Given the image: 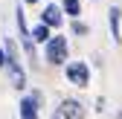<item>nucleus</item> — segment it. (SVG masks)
Returning <instances> with one entry per match:
<instances>
[{
	"label": "nucleus",
	"mask_w": 122,
	"mask_h": 119,
	"mask_svg": "<svg viewBox=\"0 0 122 119\" xmlns=\"http://www.w3.org/2000/svg\"><path fill=\"white\" fill-rule=\"evenodd\" d=\"M61 12H64V18L76 20L81 15V0H61Z\"/></svg>",
	"instance_id": "nucleus-9"
},
{
	"label": "nucleus",
	"mask_w": 122,
	"mask_h": 119,
	"mask_svg": "<svg viewBox=\"0 0 122 119\" xmlns=\"http://www.w3.org/2000/svg\"><path fill=\"white\" fill-rule=\"evenodd\" d=\"M52 119H61V116H58V113H52Z\"/></svg>",
	"instance_id": "nucleus-13"
},
{
	"label": "nucleus",
	"mask_w": 122,
	"mask_h": 119,
	"mask_svg": "<svg viewBox=\"0 0 122 119\" xmlns=\"http://www.w3.org/2000/svg\"><path fill=\"white\" fill-rule=\"evenodd\" d=\"M18 108H20V119H38V110H41V108L35 105L32 96H23Z\"/></svg>",
	"instance_id": "nucleus-7"
},
{
	"label": "nucleus",
	"mask_w": 122,
	"mask_h": 119,
	"mask_svg": "<svg viewBox=\"0 0 122 119\" xmlns=\"http://www.w3.org/2000/svg\"><path fill=\"white\" fill-rule=\"evenodd\" d=\"M41 23L50 26V29H61L64 26V12H61V6L58 3H47L41 9Z\"/></svg>",
	"instance_id": "nucleus-5"
},
{
	"label": "nucleus",
	"mask_w": 122,
	"mask_h": 119,
	"mask_svg": "<svg viewBox=\"0 0 122 119\" xmlns=\"http://www.w3.org/2000/svg\"><path fill=\"white\" fill-rule=\"evenodd\" d=\"M44 58H47V64H52V67H64V64L70 61V44H67V35L52 32L50 41L44 44Z\"/></svg>",
	"instance_id": "nucleus-1"
},
{
	"label": "nucleus",
	"mask_w": 122,
	"mask_h": 119,
	"mask_svg": "<svg viewBox=\"0 0 122 119\" xmlns=\"http://www.w3.org/2000/svg\"><path fill=\"white\" fill-rule=\"evenodd\" d=\"M50 35H52V29H50V26H44V23H35L32 29H29V38H32V44H41V47L50 41Z\"/></svg>",
	"instance_id": "nucleus-8"
},
{
	"label": "nucleus",
	"mask_w": 122,
	"mask_h": 119,
	"mask_svg": "<svg viewBox=\"0 0 122 119\" xmlns=\"http://www.w3.org/2000/svg\"><path fill=\"white\" fill-rule=\"evenodd\" d=\"M108 29H111L113 44H122V9L119 6H111L108 9Z\"/></svg>",
	"instance_id": "nucleus-6"
},
{
	"label": "nucleus",
	"mask_w": 122,
	"mask_h": 119,
	"mask_svg": "<svg viewBox=\"0 0 122 119\" xmlns=\"http://www.w3.org/2000/svg\"><path fill=\"white\" fill-rule=\"evenodd\" d=\"M70 29H73V35H79V38H84V35H90V26H87L84 20H79V18L73 20V26H70Z\"/></svg>",
	"instance_id": "nucleus-10"
},
{
	"label": "nucleus",
	"mask_w": 122,
	"mask_h": 119,
	"mask_svg": "<svg viewBox=\"0 0 122 119\" xmlns=\"http://www.w3.org/2000/svg\"><path fill=\"white\" fill-rule=\"evenodd\" d=\"M55 113L61 119H84L87 116V108L81 105L79 99H61V105L55 108Z\"/></svg>",
	"instance_id": "nucleus-4"
},
{
	"label": "nucleus",
	"mask_w": 122,
	"mask_h": 119,
	"mask_svg": "<svg viewBox=\"0 0 122 119\" xmlns=\"http://www.w3.org/2000/svg\"><path fill=\"white\" fill-rule=\"evenodd\" d=\"M64 76L76 87H90V67H87V61H67L64 64Z\"/></svg>",
	"instance_id": "nucleus-2"
},
{
	"label": "nucleus",
	"mask_w": 122,
	"mask_h": 119,
	"mask_svg": "<svg viewBox=\"0 0 122 119\" xmlns=\"http://www.w3.org/2000/svg\"><path fill=\"white\" fill-rule=\"evenodd\" d=\"M41 0H23V6H38Z\"/></svg>",
	"instance_id": "nucleus-12"
},
{
	"label": "nucleus",
	"mask_w": 122,
	"mask_h": 119,
	"mask_svg": "<svg viewBox=\"0 0 122 119\" xmlns=\"http://www.w3.org/2000/svg\"><path fill=\"white\" fill-rule=\"evenodd\" d=\"M3 70H6V76H9V84H12L18 93H23L29 81H26V70H23V64H20V58H9Z\"/></svg>",
	"instance_id": "nucleus-3"
},
{
	"label": "nucleus",
	"mask_w": 122,
	"mask_h": 119,
	"mask_svg": "<svg viewBox=\"0 0 122 119\" xmlns=\"http://www.w3.org/2000/svg\"><path fill=\"white\" fill-rule=\"evenodd\" d=\"M6 61H9V58H6V50H3V47H0V70H3V67H6Z\"/></svg>",
	"instance_id": "nucleus-11"
}]
</instances>
